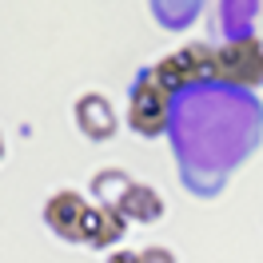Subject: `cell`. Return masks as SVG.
<instances>
[{"label": "cell", "instance_id": "8992f818", "mask_svg": "<svg viewBox=\"0 0 263 263\" xmlns=\"http://www.w3.org/2000/svg\"><path fill=\"white\" fill-rule=\"evenodd\" d=\"M116 212L124 215V219H144V223H152V219H160V212H164V199L156 196L152 187H140V183H132L128 196L116 203Z\"/></svg>", "mask_w": 263, "mask_h": 263}, {"label": "cell", "instance_id": "5b68a950", "mask_svg": "<svg viewBox=\"0 0 263 263\" xmlns=\"http://www.w3.org/2000/svg\"><path fill=\"white\" fill-rule=\"evenodd\" d=\"M152 84L172 96V92H180V88H187V84H196V72H192V64H187L183 52H172V56H164L160 64L152 68Z\"/></svg>", "mask_w": 263, "mask_h": 263}, {"label": "cell", "instance_id": "277c9868", "mask_svg": "<svg viewBox=\"0 0 263 263\" xmlns=\"http://www.w3.org/2000/svg\"><path fill=\"white\" fill-rule=\"evenodd\" d=\"M124 231H128V219L116 212V208H96L92 203V212L84 219V235L80 243H92V247H112L124 239Z\"/></svg>", "mask_w": 263, "mask_h": 263}, {"label": "cell", "instance_id": "30bf717a", "mask_svg": "<svg viewBox=\"0 0 263 263\" xmlns=\"http://www.w3.org/2000/svg\"><path fill=\"white\" fill-rule=\"evenodd\" d=\"M136 259H140V251H116L108 263H136Z\"/></svg>", "mask_w": 263, "mask_h": 263}, {"label": "cell", "instance_id": "7a4b0ae2", "mask_svg": "<svg viewBox=\"0 0 263 263\" xmlns=\"http://www.w3.org/2000/svg\"><path fill=\"white\" fill-rule=\"evenodd\" d=\"M128 124L140 136H160L167 128V92H160L152 76L136 84V92H132V108H128Z\"/></svg>", "mask_w": 263, "mask_h": 263}, {"label": "cell", "instance_id": "3957f363", "mask_svg": "<svg viewBox=\"0 0 263 263\" xmlns=\"http://www.w3.org/2000/svg\"><path fill=\"white\" fill-rule=\"evenodd\" d=\"M88 212H92V203H88L80 192H60V196H52L48 203H44V223H48L56 235H64V239H72V243H80Z\"/></svg>", "mask_w": 263, "mask_h": 263}, {"label": "cell", "instance_id": "ba28073f", "mask_svg": "<svg viewBox=\"0 0 263 263\" xmlns=\"http://www.w3.org/2000/svg\"><path fill=\"white\" fill-rule=\"evenodd\" d=\"M183 56H187L192 72H196V80L215 76V48H208V44H187V48H183Z\"/></svg>", "mask_w": 263, "mask_h": 263}, {"label": "cell", "instance_id": "6da1fadb", "mask_svg": "<svg viewBox=\"0 0 263 263\" xmlns=\"http://www.w3.org/2000/svg\"><path fill=\"white\" fill-rule=\"evenodd\" d=\"M215 76L239 88H259L263 84V40L259 36H243L231 40L223 48H215Z\"/></svg>", "mask_w": 263, "mask_h": 263}, {"label": "cell", "instance_id": "52a82bcc", "mask_svg": "<svg viewBox=\"0 0 263 263\" xmlns=\"http://www.w3.org/2000/svg\"><path fill=\"white\" fill-rule=\"evenodd\" d=\"M76 112H80V128L88 132V136H96V140H104V136H112L116 128V120L108 116V104L100 96H88L76 104Z\"/></svg>", "mask_w": 263, "mask_h": 263}, {"label": "cell", "instance_id": "9c48e42d", "mask_svg": "<svg viewBox=\"0 0 263 263\" xmlns=\"http://www.w3.org/2000/svg\"><path fill=\"white\" fill-rule=\"evenodd\" d=\"M136 263H176L167 251H160V247H152V251H140V259Z\"/></svg>", "mask_w": 263, "mask_h": 263}]
</instances>
